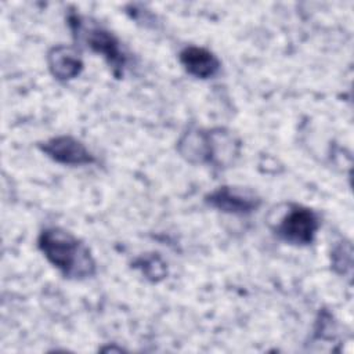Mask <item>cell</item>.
Wrapping results in <instances>:
<instances>
[{"mask_svg": "<svg viewBox=\"0 0 354 354\" xmlns=\"http://www.w3.org/2000/svg\"><path fill=\"white\" fill-rule=\"evenodd\" d=\"M39 248L46 259L65 277L84 279L95 272V263L88 248L71 232L51 227L39 235Z\"/></svg>", "mask_w": 354, "mask_h": 354, "instance_id": "obj_1", "label": "cell"}, {"mask_svg": "<svg viewBox=\"0 0 354 354\" xmlns=\"http://www.w3.org/2000/svg\"><path fill=\"white\" fill-rule=\"evenodd\" d=\"M319 227L317 214L308 207L292 205L277 224L279 238L295 245H308L314 241Z\"/></svg>", "mask_w": 354, "mask_h": 354, "instance_id": "obj_2", "label": "cell"}, {"mask_svg": "<svg viewBox=\"0 0 354 354\" xmlns=\"http://www.w3.org/2000/svg\"><path fill=\"white\" fill-rule=\"evenodd\" d=\"M41 151L53 160L62 165H87L94 162L93 153L76 138L71 136H59L40 145Z\"/></svg>", "mask_w": 354, "mask_h": 354, "instance_id": "obj_3", "label": "cell"}, {"mask_svg": "<svg viewBox=\"0 0 354 354\" xmlns=\"http://www.w3.org/2000/svg\"><path fill=\"white\" fill-rule=\"evenodd\" d=\"M206 202L225 213L246 214L256 210L260 199L248 191L234 187H220L206 196Z\"/></svg>", "mask_w": 354, "mask_h": 354, "instance_id": "obj_4", "label": "cell"}, {"mask_svg": "<svg viewBox=\"0 0 354 354\" xmlns=\"http://www.w3.org/2000/svg\"><path fill=\"white\" fill-rule=\"evenodd\" d=\"M77 30L84 32V40H86L87 46L91 50H94L95 53L102 54L115 71L123 68L124 54L120 50L119 41L111 32H108L106 29H104L101 26H91V28H84V29L77 26Z\"/></svg>", "mask_w": 354, "mask_h": 354, "instance_id": "obj_5", "label": "cell"}, {"mask_svg": "<svg viewBox=\"0 0 354 354\" xmlns=\"http://www.w3.org/2000/svg\"><path fill=\"white\" fill-rule=\"evenodd\" d=\"M180 62L189 75L199 79L214 76L220 68V61L213 53L196 46L185 47L180 53Z\"/></svg>", "mask_w": 354, "mask_h": 354, "instance_id": "obj_6", "label": "cell"}, {"mask_svg": "<svg viewBox=\"0 0 354 354\" xmlns=\"http://www.w3.org/2000/svg\"><path fill=\"white\" fill-rule=\"evenodd\" d=\"M48 66L57 79L68 80L77 76L83 65L73 48L59 46L48 53Z\"/></svg>", "mask_w": 354, "mask_h": 354, "instance_id": "obj_7", "label": "cell"}]
</instances>
